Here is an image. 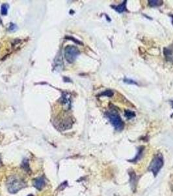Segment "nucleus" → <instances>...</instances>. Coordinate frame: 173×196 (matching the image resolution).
Segmentation results:
<instances>
[{"label":"nucleus","instance_id":"f8f14e48","mask_svg":"<svg viewBox=\"0 0 173 196\" xmlns=\"http://www.w3.org/2000/svg\"><path fill=\"white\" fill-rule=\"evenodd\" d=\"M124 82L127 84H129V85H138V84H137V83H136V81H134L133 80H131V79H129V78H125V79H124Z\"/></svg>","mask_w":173,"mask_h":196},{"label":"nucleus","instance_id":"9b49d317","mask_svg":"<svg viewBox=\"0 0 173 196\" xmlns=\"http://www.w3.org/2000/svg\"><path fill=\"white\" fill-rule=\"evenodd\" d=\"M9 9V6L7 4H3V6H1V12L3 15L7 14V11H8Z\"/></svg>","mask_w":173,"mask_h":196},{"label":"nucleus","instance_id":"4468645a","mask_svg":"<svg viewBox=\"0 0 173 196\" xmlns=\"http://www.w3.org/2000/svg\"><path fill=\"white\" fill-rule=\"evenodd\" d=\"M170 103H171V105H172V108H173V101H170Z\"/></svg>","mask_w":173,"mask_h":196},{"label":"nucleus","instance_id":"ddd939ff","mask_svg":"<svg viewBox=\"0 0 173 196\" xmlns=\"http://www.w3.org/2000/svg\"><path fill=\"white\" fill-rule=\"evenodd\" d=\"M16 26L14 24H12V23H11V24H10V27H9L10 31L13 32L15 30H16Z\"/></svg>","mask_w":173,"mask_h":196},{"label":"nucleus","instance_id":"20e7f679","mask_svg":"<svg viewBox=\"0 0 173 196\" xmlns=\"http://www.w3.org/2000/svg\"><path fill=\"white\" fill-rule=\"evenodd\" d=\"M80 54V51L78 48L74 46H68L66 47L65 50V56L69 63L74 62L76 58Z\"/></svg>","mask_w":173,"mask_h":196},{"label":"nucleus","instance_id":"1a4fd4ad","mask_svg":"<svg viewBox=\"0 0 173 196\" xmlns=\"http://www.w3.org/2000/svg\"><path fill=\"white\" fill-rule=\"evenodd\" d=\"M125 116L128 119H131L136 116V113L130 110H126L125 111Z\"/></svg>","mask_w":173,"mask_h":196},{"label":"nucleus","instance_id":"f03ea898","mask_svg":"<svg viewBox=\"0 0 173 196\" xmlns=\"http://www.w3.org/2000/svg\"><path fill=\"white\" fill-rule=\"evenodd\" d=\"M106 116L108 117L109 121L111 123L112 125L114 126L116 130L121 131L123 130L124 126V122L123 120L121 119V116L116 111H111L108 112L106 113Z\"/></svg>","mask_w":173,"mask_h":196},{"label":"nucleus","instance_id":"39448f33","mask_svg":"<svg viewBox=\"0 0 173 196\" xmlns=\"http://www.w3.org/2000/svg\"><path fill=\"white\" fill-rule=\"evenodd\" d=\"M163 54L167 61L170 63H173V45L169 46V47L165 48Z\"/></svg>","mask_w":173,"mask_h":196},{"label":"nucleus","instance_id":"f257e3e1","mask_svg":"<svg viewBox=\"0 0 173 196\" xmlns=\"http://www.w3.org/2000/svg\"><path fill=\"white\" fill-rule=\"evenodd\" d=\"M25 186L24 180L20 179L16 176H11L9 178L7 182V187L9 192L11 193H15Z\"/></svg>","mask_w":173,"mask_h":196},{"label":"nucleus","instance_id":"423d86ee","mask_svg":"<svg viewBox=\"0 0 173 196\" xmlns=\"http://www.w3.org/2000/svg\"><path fill=\"white\" fill-rule=\"evenodd\" d=\"M46 185V180L43 177H39L35 179L33 182V186L37 190H41Z\"/></svg>","mask_w":173,"mask_h":196},{"label":"nucleus","instance_id":"0eeeda50","mask_svg":"<svg viewBox=\"0 0 173 196\" xmlns=\"http://www.w3.org/2000/svg\"><path fill=\"white\" fill-rule=\"evenodd\" d=\"M126 3L127 1H124L123 3L117 6H112V7L119 13H122V12L126 11Z\"/></svg>","mask_w":173,"mask_h":196},{"label":"nucleus","instance_id":"7ed1b4c3","mask_svg":"<svg viewBox=\"0 0 173 196\" xmlns=\"http://www.w3.org/2000/svg\"><path fill=\"white\" fill-rule=\"evenodd\" d=\"M163 165V160L161 155H157L152 160L151 165L149 167V170L152 172L154 176H156L158 173L160 169H161Z\"/></svg>","mask_w":173,"mask_h":196},{"label":"nucleus","instance_id":"2eb2a0df","mask_svg":"<svg viewBox=\"0 0 173 196\" xmlns=\"http://www.w3.org/2000/svg\"><path fill=\"white\" fill-rule=\"evenodd\" d=\"M27 196H33V195H28Z\"/></svg>","mask_w":173,"mask_h":196},{"label":"nucleus","instance_id":"9d476101","mask_svg":"<svg viewBox=\"0 0 173 196\" xmlns=\"http://www.w3.org/2000/svg\"><path fill=\"white\" fill-rule=\"evenodd\" d=\"M113 91H112L110 90H106V91H103L102 93L100 94L101 96H106V97H112L113 96Z\"/></svg>","mask_w":173,"mask_h":196},{"label":"nucleus","instance_id":"6e6552de","mask_svg":"<svg viewBox=\"0 0 173 196\" xmlns=\"http://www.w3.org/2000/svg\"><path fill=\"white\" fill-rule=\"evenodd\" d=\"M163 1L161 0H149L148 4L149 6L152 7H159L163 5Z\"/></svg>","mask_w":173,"mask_h":196},{"label":"nucleus","instance_id":"dca6fc26","mask_svg":"<svg viewBox=\"0 0 173 196\" xmlns=\"http://www.w3.org/2000/svg\"><path fill=\"white\" fill-rule=\"evenodd\" d=\"M1 160H0V165H1Z\"/></svg>","mask_w":173,"mask_h":196}]
</instances>
